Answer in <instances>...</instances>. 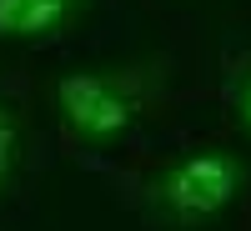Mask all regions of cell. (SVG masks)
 <instances>
[{"mask_svg":"<svg viewBox=\"0 0 251 231\" xmlns=\"http://www.w3.org/2000/svg\"><path fill=\"white\" fill-rule=\"evenodd\" d=\"M246 191V161L231 146H191L151 176V206L176 226L226 216Z\"/></svg>","mask_w":251,"mask_h":231,"instance_id":"6da1fadb","label":"cell"},{"mask_svg":"<svg viewBox=\"0 0 251 231\" xmlns=\"http://www.w3.org/2000/svg\"><path fill=\"white\" fill-rule=\"evenodd\" d=\"M55 116L86 146H116L136 126V96L106 71H66L55 80Z\"/></svg>","mask_w":251,"mask_h":231,"instance_id":"7a4b0ae2","label":"cell"},{"mask_svg":"<svg viewBox=\"0 0 251 231\" xmlns=\"http://www.w3.org/2000/svg\"><path fill=\"white\" fill-rule=\"evenodd\" d=\"M86 0H0V40L10 46H40L60 30H71Z\"/></svg>","mask_w":251,"mask_h":231,"instance_id":"3957f363","label":"cell"},{"mask_svg":"<svg viewBox=\"0 0 251 231\" xmlns=\"http://www.w3.org/2000/svg\"><path fill=\"white\" fill-rule=\"evenodd\" d=\"M20 161H25V121L0 96V196H5L10 181L20 176Z\"/></svg>","mask_w":251,"mask_h":231,"instance_id":"277c9868","label":"cell"},{"mask_svg":"<svg viewBox=\"0 0 251 231\" xmlns=\"http://www.w3.org/2000/svg\"><path fill=\"white\" fill-rule=\"evenodd\" d=\"M231 111H236V126L251 136V71H241L236 91H231Z\"/></svg>","mask_w":251,"mask_h":231,"instance_id":"5b68a950","label":"cell"}]
</instances>
